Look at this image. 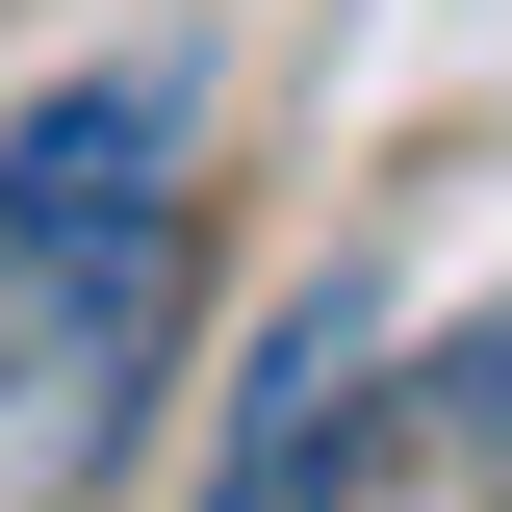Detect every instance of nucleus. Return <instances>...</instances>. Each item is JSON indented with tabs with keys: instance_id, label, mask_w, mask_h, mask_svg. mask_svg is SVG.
Instances as JSON below:
<instances>
[{
	"instance_id": "nucleus-1",
	"label": "nucleus",
	"mask_w": 512,
	"mask_h": 512,
	"mask_svg": "<svg viewBox=\"0 0 512 512\" xmlns=\"http://www.w3.org/2000/svg\"><path fill=\"white\" fill-rule=\"evenodd\" d=\"M180 359V77H52L0 128V487H103Z\"/></svg>"
},
{
	"instance_id": "nucleus-2",
	"label": "nucleus",
	"mask_w": 512,
	"mask_h": 512,
	"mask_svg": "<svg viewBox=\"0 0 512 512\" xmlns=\"http://www.w3.org/2000/svg\"><path fill=\"white\" fill-rule=\"evenodd\" d=\"M359 384H384V282H308V308L231 359V487H205V512H333V461H359Z\"/></svg>"
},
{
	"instance_id": "nucleus-3",
	"label": "nucleus",
	"mask_w": 512,
	"mask_h": 512,
	"mask_svg": "<svg viewBox=\"0 0 512 512\" xmlns=\"http://www.w3.org/2000/svg\"><path fill=\"white\" fill-rule=\"evenodd\" d=\"M436 436H461V461L512 487V333H487V359H436Z\"/></svg>"
}]
</instances>
